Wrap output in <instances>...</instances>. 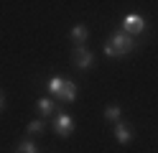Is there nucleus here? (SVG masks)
<instances>
[{
    "label": "nucleus",
    "mask_w": 158,
    "mask_h": 153,
    "mask_svg": "<svg viewBox=\"0 0 158 153\" xmlns=\"http://www.w3.org/2000/svg\"><path fill=\"white\" fill-rule=\"evenodd\" d=\"M120 115H123V107H120V105H107V110H105V117H107V120L120 122Z\"/></svg>",
    "instance_id": "9d476101"
},
{
    "label": "nucleus",
    "mask_w": 158,
    "mask_h": 153,
    "mask_svg": "<svg viewBox=\"0 0 158 153\" xmlns=\"http://www.w3.org/2000/svg\"><path fill=\"white\" fill-rule=\"evenodd\" d=\"M54 130H56V135L69 138L72 130H74V120L69 115H64V112H56V115H54Z\"/></svg>",
    "instance_id": "20e7f679"
},
{
    "label": "nucleus",
    "mask_w": 158,
    "mask_h": 153,
    "mask_svg": "<svg viewBox=\"0 0 158 153\" xmlns=\"http://www.w3.org/2000/svg\"><path fill=\"white\" fill-rule=\"evenodd\" d=\"M87 26H82V23H77L74 28H72V41H74V46H84L87 44Z\"/></svg>",
    "instance_id": "0eeeda50"
},
{
    "label": "nucleus",
    "mask_w": 158,
    "mask_h": 153,
    "mask_svg": "<svg viewBox=\"0 0 158 153\" xmlns=\"http://www.w3.org/2000/svg\"><path fill=\"white\" fill-rule=\"evenodd\" d=\"M54 107H56V105H54V100H51V97H41V100L36 102V110L41 112V115H51Z\"/></svg>",
    "instance_id": "6e6552de"
},
{
    "label": "nucleus",
    "mask_w": 158,
    "mask_h": 153,
    "mask_svg": "<svg viewBox=\"0 0 158 153\" xmlns=\"http://www.w3.org/2000/svg\"><path fill=\"white\" fill-rule=\"evenodd\" d=\"M115 140H117V143H130V140H133L130 125H125V122H115Z\"/></svg>",
    "instance_id": "423d86ee"
},
{
    "label": "nucleus",
    "mask_w": 158,
    "mask_h": 153,
    "mask_svg": "<svg viewBox=\"0 0 158 153\" xmlns=\"http://www.w3.org/2000/svg\"><path fill=\"white\" fill-rule=\"evenodd\" d=\"M15 153H38V146H36L31 138H26V140H21L15 146Z\"/></svg>",
    "instance_id": "1a4fd4ad"
},
{
    "label": "nucleus",
    "mask_w": 158,
    "mask_h": 153,
    "mask_svg": "<svg viewBox=\"0 0 158 153\" xmlns=\"http://www.w3.org/2000/svg\"><path fill=\"white\" fill-rule=\"evenodd\" d=\"M127 36H140L143 31H145V18L143 15H138V13H130V15H125L123 18V28Z\"/></svg>",
    "instance_id": "f03ea898"
},
{
    "label": "nucleus",
    "mask_w": 158,
    "mask_h": 153,
    "mask_svg": "<svg viewBox=\"0 0 158 153\" xmlns=\"http://www.w3.org/2000/svg\"><path fill=\"white\" fill-rule=\"evenodd\" d=\"M130 51H135V38L127 36L125 31H115V33L110 36V41L105 44V56H110V59L127 56Z\"/></svg>",
    "instance_id": "f257e3e1"
},
{
    "label": "nucleus",
    "mask_w": 158,
    "mask_h": 153,
    "mask_svg": "<svg viewBox=\"0 0 158 153\" xmlns=\"http://www.w3.org/2000/svg\"><path fill=\"white\" fill-rule=\"evenodd\" d=\"M56 97L61 100V102H74L77 100V84L72 79H64V84H61V89L56 92Z\"/></svg>",
    "instance_id": "39448f33"
},
{
    "label": "nucleus",
    "mask_w": 158,
    "mask_h": 153,
    "mask_svg": "<svg viewBox=\"0 0 158 153\" xmlns=\"http://www.w3.org/2000/svg\"><path fill=\"white\" fill-rule=\"evenodd\" d=\"M3 105H5V97H3V92H0V110H3Z\"/></svg>",
    "instance_id": "f8f14e48"
},
{
    "label": "nucleus",
    "mask_w": 158,
    "mask_h": 153,
    "mask_svg": "<svg viewBox=\"0 0 158 153\" xmlns=\"http://www.w3.org/2000/svg\"><path fill=\"white\" fill-rule=\"evenodd\" d=\"M44 128H46V125H44V120H33V122H28V128H26V130H28V135H36V133L41 135Z\"/></svg>",
    "instance_id": "9b49d317"
},
{
    "label": "nucleus",
    "mask_w": 158,
    "mask_h": 153,
    "mask_svg": "<svg viewBox=\"0 0 158 153\" xmlns=\"http://www.w3.org/2000/svg\"><path fill=\"white\" fill-rule=\"evenodd\" d=\"M72 59H74L77 69H89V66L94 64V54H92V51L87 49V46H74Z\"/></svg>",
    "instance_id": "7ed1b4c3"
}]
</instances>
